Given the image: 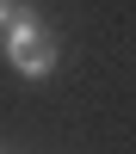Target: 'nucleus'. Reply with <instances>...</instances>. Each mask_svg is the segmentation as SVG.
<instances>
[{"label": "nucleus", "mask_w": 136, "mask_h": 154, "mask_svg": "<svg viewBox=\"0 0 136 154\" xmlns=\"http://www.w3.org/2000/svg\"><path fill=\"white\" fill-rule=\"evenodd\" d=\"M6 19H12V0H0V25H6Z\"/></svg>", "instance_id": "obj_2"}, {"label": "nucleus", "mask_w": 136, "mask_h": 154, "mask_svg": "<svg viewBox=\"0 0 136 154\" xmlns=\"http://www.w3.org/2000/svg\"><path fill=\"white\" fill-rule=\"evenodd\" d=\"M6 56H12V68L25 74V80H43L49 68H56V31L43 25V12L37 6H25V0H12V19H6Z\"/></svg>", "instance_id": "obj_1"}]
</instances>
